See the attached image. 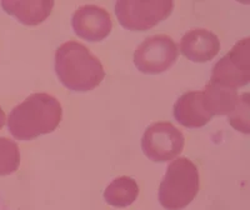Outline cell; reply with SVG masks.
Masks as SVG:
<instances>
[{
    "instance_id": "obj_6",
    "label": "cell",
    "mask_w": 250,
    "mask_h": 210,
    "mask_svg": "<svg viewBox=\"0 0 250 210\" xmlns=\"http://www.w3.org/2000/svg\"><path fill=\"white\" fill-rule=\"evenodd\" d=\"M184 135L171 123L158 122L149 125L142 138L143 153L155 163L173 160L184 149Z\"/></svg>"
},
{
    "instance_id": "obj_9",
    "label": "cell",
    "mask_w": 250,
    "mask_h": 210,
    "mask_svg": "<svg viewBox=\"0 0 250 210\" xmlns=\"http://www.w3.org/2000/svg\"><path fill=\"white\" fill-rule=\"evenodd\" d=\"M180 51L191 62H209L220 51V40L213 31L193 29L180 40Z\"/></svg>"
},
{
    "instance_id": "obj_7",
    "label": "cell",
    "mask_w": 250,
    "mask_h": 210,
    "mask_svg": "<svg viewBox=\"0 0 250 210\" xmlns=\"http://www.w3.org/2000/svg\"><path fill=\"white\" fill-rule=\"evenodd\" d=\"M179 57L175 42L165 34L149 37L134 53V64L144 74H160L168 70Z\"/></svg>"
},
{
    "instance_id": "obj_2",
    "label": "cell",
    "mask_w": 250,
    "mask_h": 210,
    "mask_svg": "<svg viewBox=\"0 0 250 210\" xmlns=\"http://www.w3.org/2000/svg\"><path fill=\"white\" fill-rule=\"evenodd\" d=\"M55 71L62 85L77 93L93 90L105 78L102 62L85 45L74 40L57 49Z\"/></svg>"
},
{
    "instance_id": "obj_14",
    "label": "cell",
    "mask_w": 250,
    "mask_h": 210,
    "mask_svg": "<svg viewBox=\"0 0 250 210\" xmlns=\"http://www.w3.org/2000/svg\"><path fill=\"white\" fill-rule=\"evenodd\" d=\"M19 145L9 138H0V175H10L19 169Z\"/></svg>"
},
{
    "instance_id": "obj_12",
    "label": "cell",
    "mask_w": 250,
    "mask_h": 210,
    "mask_svg": "<svg viewBox=\"0 0 250 210\" xmlns=\"http://www.w3.org/2000/svg\"><path fill=\"white\" fill-rule=\"evenodd\" d=\"M203 91L205 106L211 115H229L238 104L239 95L235 89L225 88L209 82Z\"/></svg>"
},
{
    "instance_id": "obj_11",
    "label": "cell",
    "mask_w": 250,
    "mask_h": 210,
    "mask_svg": "<svg viewBox=\"0 0 250 210\" xmlns=\"http://www.w3.org/2000/svg\"><path fill=\"white\" fill-rule=\"evenodd\" d=\"M1 6L9 15L17 18L25 25H38L45 21L50 15L54 1L51 0H38V1H17V0H4Z\"/></svg>"
},
{
    "instance_id": "obj_8",
    "label": "cell",
    "mask_w": 250,
    "mask_h": 210,
    "mask_svg": "<svg viewBox=\"0 0 250 210\" xmlns=\"http://www.w3.org/2000/svg\"><path fill=\"white\" fill-rule=\"evenodd\" d=\"M71 25L78 37L97 43L105 39L113 28L110 14L98 5H83L71 17Z\"/></svg>"
},
{
    "instance_id": "obj_16",
    "label": "cell",
    "mask_w": 250,
    "mask_h": 210,
    "mask_svg": "<svg viewBox=\"0 0 250 210\" xmlns=\"http://www.w3.org/2000/svg\"><path fill=\"white\" fill-rule=\"evenodd\" d=\"M5 122H6L5 113H4L3 109H1V106H0V130H1V128H3L4 125H5Z\"/></svg>"
},
{
    "instance_id": "obj_5",
    "label": "cell",
    "mask_w": 250,
    "mask_h": 210,
    "mask_svg": "<svg viewBox=\"0 0 250 210\" xmlns=\"http://www.w3.org/2000/svg\"><path fill=\"white\" fill-rule=\"evenodd\" d=\"M250 80V39L239 40L213 66L210 82L225 88L238 89Z\"/></svg>"
},
{
    "instance_id": "obj_15",
    "label": "cell",
    "mask_w": 250,
    "mask_h": 210,
    "mask_svg": "<svg viewBox=\"0 0 250 210\" xmlns=\"http://www.w3.org/2000/svg\"><path fill=\"white\" fill-rule=\"evenodd\" d=\"M249 93H244L239 95V100L234 110L228 117L229 122L234 129L243 134H249Z\"/></svg>"
},
{
    "instance_id": "obj_4",
    "label": "cell",
    "mask_w": 250,
    "mask_h": 210,
    "mask_svg": "<svg viewBox=\"0 0 250 210\" xmlns=\"http://www.w3.org/2000/svg\"><path fill=\"white\" fill-rule=\"evenodd\" d=\"M171 0H119L115 3V14L123 28L133 31H145L159 24L171 14Z\"/></svg>"
},
{
    "instance_id": "obj_1",
    "label": "cell",
    "mask_w": 250,
    "mask_h": 210,
    "mask_svg": "<svg viewBox=\"0 0 250 210\" xmlns=\"http://www.w3.org/2000/svg\"><path fill=\"white\" fill-rule=\"evenodd\" d=\"M62 109L59 100L46 93L31 94L10 111L8 129L15 139L33 140L59 126Z\"/></svg>"
},
{
    "instance_id": "obj_3",
    "label": "cell",
    "mask_w": 250,
    "mask_h": 210,
    "mask_svg": "<svg viewBox=\"0 0 250 210\" xmlns=\"http://www.w3.org/2000/svg\"><path fill=\"white\" fill-rule=\"evenodd\" d=\"M199 191V171L188 158L169 164L159 187V203L167 210H182L193 202Z\"/></svg>"
},
{
    "instance_id": "obj_13",
    "label": "cell",
    "mask_w": 250,
    "mask_h": 210,
    "mask_svg": "<svg viewBox=\"0 0 250 210\" xmlns=\"http://www.w3.org/2000/svg\"><path fill=\"white\" fill-rule=\"evenodd\" d=\"M139 195V187L130 176L114 179L104 191L106 204L115 208H126L133 204Z\"/></svg>"
},
{
    "instance_id": "obj_10",
    "label": "cell",
    "mask_w": 250,
    "mask_h": 210,
    "mask_svg": "<svg viewBox=\"0 0 250 210\" xmlns=\"http://www.w3.org/2000/svg\"><path fill=\"white\" fill-rule=\"evenodd\" d=\"M174 118L185 128H202L210 122L213 115L205 106L203 91H188L174 105Z\"/></svg>"
}]
</instances>
